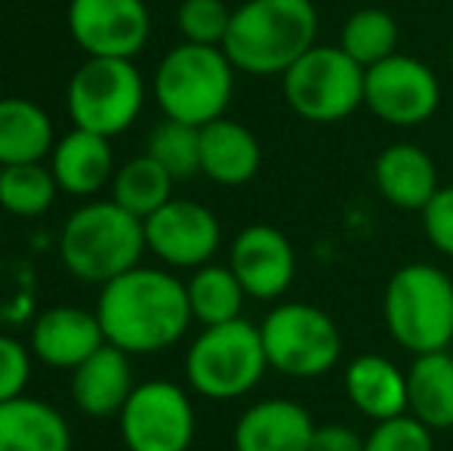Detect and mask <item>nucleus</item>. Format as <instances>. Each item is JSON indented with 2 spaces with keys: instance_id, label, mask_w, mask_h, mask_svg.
I'll return each instance as SVG.
<instances>
[{
  "instance_id": "obj_16",
  "label": "nucleus",
  "mask_w": 453,
  "mask_h": 451,
  "mask_svg": "<svg viewBox=\"0 0 453 451\" xmlns=\"http://www.w3.org/2000/svg\"><path fill=\"white\" fill-rule=\"evenodd\" d=\"M315 421L293 399H263L238 417L232 433L234 451H309Z\"/></svg>"
},
{
  "instance_id": "obj_25",
  "label": "nucleus",
  "mask_w": 453,
  "mask_h": 451,
  "mask_svg": "<svg viewBox=\"0 0 453 451\" xmlns=\"http://www.w3.org/2000/svg\"><path fill=\"white\" fill-rule=\"evenodd\" d=\"M185 291H188L191 319L201 322L203 328L241 319V309H244L247 300V291L241 288L232 266L219 263H207L191 272V278L185 282Z\"/></svg>"
},
{
  "instance_id": "obj_17",
  "label": "nucleus",
  "mask_w": 453,
  "mask_h": 451,
  "mask_svg": "<svg viewBox=\"0 0 453 451\" xmlns=\"http://www.w3.org/2000/svg\"><path fill=\"white\" fill-rule=\"evenodd\" d=\"M373 183L380 195L398 211H426L438 186V167L417 143H392L373 164Z\"/></svg>"
},
{
  "instance_id": "obj_6",
  "label": "nucleus",
  "mask_w": 453,
  "mask_h": 451,
  "mask_svg": "<svg viewBox=\"0 0 453 451\" xmlns=\"http://www.w3.org/2000/svg\"><path fill=\"white\" fill-rule=\"evenodd\" d=\"M265 359L259 325L244 315L226 325H210L191 340L185 353V377L191 390L203 399H241L263 380Z\"/></svg>"
},
{
  "instance_id": "obj_5",
  "label": "nucleus",
  "mask_w": 453,
  "mask_h": 451,
  "mask_svg": "<svg viewBox=\"0 0 453 451\" xmlns=\"http://www.w3.org/2000/svg\"><path fill=\"white\" fill-rule=\"evenodd\" d=\"M232 59L222 47L182 41L173 47L155 72V103L164 118L182 121L191 127H207L210 121L226 118V109L234 93Z\"/></svg>"
},
{
  "instance_id": "obj_30",
  "label": "nucleus",
  "mask_w": 453,
  "mask_h": 451,
  "mask_svg": "<svg viewBox=\"0 0 453 451\" xmlns=\"http://www.w3.org/2000/svg\"><path fill=\"white\" fill-rule=\"evenodd\" d=\"M232 12L234 10H228L226 0H182L176 10V25L188 43L222 47L232 25Z\"/></svg>"
},
{
  "instance_id": "obj_29",
  "label": "nucleus",
  "mask_w": 453,
  "mask_h": 451,
  "mask_svg": "<svg viewBox=\"0 0 453 451\" xmlns=\"http://www.w3.org/2000/svg\"><path fill=\"white\" fill-rule=\"evenodd\" d=\"M149 155L173 180H191L201 174V127L164 118L149 136Z\"/></svg>"
},
{
  "instance_id": "obj_20",
  "label": "nucleus",
  "mask_w": 453,
  "mask_h": 451,
  "mask_svg": "<svg viewBox=\"0 0 453 451\" xmlns=\"http://www.w3.org/2000/svg\"><path fill=\"white\" fill-rule=\"evenodd\" d=\"M342 386L349 402L373 424L407 415V371L386 355L364 353L352 359L342 374Z\"/></svg>"
},
{
  "instance_id": "obj_14",
  "label": "nucleus",
  "mask_w": 453,
  "mask_h": 451,
  "mask_svg": "<svg viewBox=\"0 0 453 451\" xmlns=\"http://www.w3.org/2000/svg\"><path fill=\"white\" fill-rule=\"evenodd\" d=\"M228 266L253 300H278L296 278V251L274 226L253 223L241 229L228 251Z\"/></svg>"
},
{
  "instance_id": "obj_26",
  "label": "nucleus",
  "mask_w": 453,
  "mask_h": 451,
  "mask_svg": "<svg viewBox=\"0 0 453 451\" xmlns=\"http://www.w3.org/2000/svg\"><path fill=\"white\" fill-rule=\"evenodd\" d=\"M173 176L145 152L118 167L111 180V201L139 220H149L173 198Z\"/></svg>"
},
{
  "instance_id": "obj_34",
  "label": "nucleus",
  "mask_w": 453,
  "mask_h": 451,
  "mask_svg": "<svg viewBox=\"0 0 453 451\" xmlns=\"http://www.w3.org/2000/svg\"><path fill=\"white\" fill-rule=\"evenodd\" d=\"M309 451H364V436L346 424H324L311 433Z\"/></svg>"
},
{
  "instance_id": "obj_13",
  "label": "nucleus",
  "mask_w": 453,
  "mask_h": 451,
  "mask_svg": "<svg viewBox=\"0 0 453 451\" xmlns=\"http://www.w3.org/2000/svg\"><path fill=\"white\" fill-rule=\"evenodd\" d=\"M145 226V247L173 269H201L219 251L222 229L210 207L188 198H170Z\"/></svg>"
},
{
  "instance_id": "obj_8",
  "label": "nucleus",
  "mask_w": 453,
  "mask_h": 451,
  "mask_svg": "<svg viewBox=\"0 0 453 451\" xmlns=\"http://www.w3.org/2000/svg\"><path fill=\"white\" fill-rule=\"evenodd\" d=\"M269 368L293 380H318L342 355V334L334 315L311 303H278L259 325Z\"/></svg>"
},
{
  "instance_id": "obj_32",
  "label": "nucleus",
  "mask_w": 453,
  "mask_h": 451,
  "mask_svg": "<svg viewBox=\"0 0 453 451\" xmlns=\"http://www.w3.org/2000/svg\"><path fill=\"white\" fill-rule=\"evenodd\" d=\"M31 380V346L22 340L0 334V402L25 396Z\"/></svg>"
},
{
  "instance_id": "obj_31",
  "label": "nucleus",
  "mask_w": 453,
  "mask_h": 451,
  "mask_svg": "<svg viewBox=\"0 0 453 451\" xmlns=\"http://www.w3.org/2000/svg\"><path fill=\"white\" fill-rule=\"evenodd\" d=\"M364 451H435V433L413 415H398L373 424L364 436Z\"/></svg>"
},
{
  "instance_id": "obj_28",
  "label": "nucleus",
  "mask_w": 453,
  "mask_h": 451,
  "mask_svg": "<svg viewBox=\"0 0 453 451\" xmlns=\"http://www.w3.org/2000/svg\"><path fill=\"white\" fill-rule=\"evenodd\" d=\"M56 192H59V183H56L53 170L43 167V161L0 167V207L12 217H41L53 207Z\"/></svg>"
},
{
  "instance_id": "obj_11",
  "label": "nucleus",
  "mask_w": 453,
  "mask_h": 451,
  "mask_svg": "<svg viewBox=\"0 0 453 451\" xmlns=\"http://www.w3.org/2000/svg\"><path fill=\"white\" fill-rule=\"evenodd\" d=\"M441 105V81L426 62L395 53L364 72V109L392 127H419Z\"/></svg>"
},
{
  "instance_id": "obj_10",
  "label": "nucleus",
  "mask_w": 453,
  "mask_h": 451,
  "mask_svg": "<svg viewBox=\"0 0 453 451\" xmlns=\"http://www.w3.org/2000/svg\"><path fill=\"white\" fill-rule=\"evenodd\" d=\"M118 417L127 451H188L195 442V405L173 380L133 386Z\"/></svg>"
},
{
  "instance_id": "obj_23",
  "label": "nucleus",
  "mask_w": 453,
  "mask_h": 451,
  "mask_svg": "<svg viewBox=\"0 0 453 451\" xmlns=\"http://www.w3.org/2000/svg\"><path fill=\"white\" fill-rule=\"evenodd\" d=\"M407 415H413L432 433L453 430V355L441 353L413 355L407 368Z\"/></svg>"
},
{
  "instance_id": "obj_4",
  "label": "nucleus",
  "mask_w": 453,
  "mask_h": 451,
  "mask_svg": "<svg viewBox=\"0 0 453 451\" xmlns=\"http://www.w3.org/2000/svg\"><path fill=\"white\" fill-rule=\"evenodd\" d=\"M392 340L411 355L441 353L453 343V282L432 263H407L392 272L382 297Z\"/></svg>"
},
{
  "instance_id": "obj_12",
  "label": "nucleus",
  "mask_w": 453,
  "mask_h": 451,
  "mask_svg": "<svg viewBox=\"0 0 453 451\" xmlns=\"http://www.w3.org/2000/svg\"><path fill=\"white\" fill-rule=\"evenodd\" d=\"M68 31L87 56L133 59L149 43V6L142 0H72Z\"/></svg>"
},
{
  "instance_id": "obj_2",
  "label": "nucleus",
  "mask_w": 453,
  "mask_h": 451,
  "mask_svg": "<svg viewBox=\"0 0 453 451\" xmlns=\"http://www.w3.org/2000/svg\"><path fill=\"white\" fill-rule=\"evenodd\" d=\"M318 43V10L311 0H244L232 12L222 50L244 74H284Z\"/></svg>"
},
{
  "instance_id": "obj_7",
  "label": "nucleus",
  "mask_w": 453,
  "mask_h": 451,
  "mask_svg": "<svg viewBox=\"0 0 453 451\" xmlns=\"http://www.w3.org/2000/svg\"><path fill=\"white\" fill-rule=\"evenodd\" d=\"M364 72L340 43H315L280 74L284 99L311 124L342 121L364 105Z\"/></svg>"
},
{
  "instance_id": "obj_1",
  "label": "nucleus",
  "mask_w": 453,
  "mask_h": 451,
  "mask_svg": "<svg viewBox=\"0 0 453 451\" xmlns=\"http://www.w3.org/2000/svg\"><path fill=\"white\" fill-rule=\"evenodd\" d=\"M96 319L105 331V343L124 349L127 355L161 353L188 331V291L170 272L136 266L102 284Z\"/></svg>"
},
{
  "instance_id": "obj_21",
  "label": "nucleus",
  "mask_w": 453,
  "mask_h": 451,
  "mask_svg": "<svg viewBox=\"0 0 453 451\" xmlns=\"http://www.w3.org/2000/svg\"><path fill=\"white\" fill-rule=\"evenodd\" d=\"M59 192L78 195H96L108 180H114V152L108 136L74 127L68 136H62L53 145V161H50Z\"/></svg>"
},
{
  "instance_id": "obj_3",
  "label": "nucleus",
  "mask_w": 453,
  "mask_h": 451,
  "mask_svg": "<svg viewBox=\"0 0 453 451\" xmlns=\"http://www.w3.org/2000/svg\"><path fill=\"white\" fill-rule=\"evenodd\" d=\"M145 247V226L114 201H90L65 220L59 257L78 282L108 284L136 269Z\"/></svg>"
},
{
  "instance_id": "obj_24",
  "label": "nucleus",
  "mask_w": 453,
  "mask_h": 451,
  "mask_svg": "<svg viewBox=\"0 0 453 451\" xmlns=\"http://www.w3.org/2000/svg\"><path fill=\"white\" fill-rule=\"evenodd\" d=\"M53 155V121L35 99H0V167L41 164Z\"/></svg>"
},
{
  "instance_id": "obj_27",
  "label": "nucleus",
  "mask_w": 453,
  "mask_h": 451,
  "mask_svg": "<svg viewBox=\"0 0 453 451\" xmlns=\"http://www.w3.org/2000/svg\"><path fill=\"white\" fill-rule=\"evenodd\" d=\"M398 41H401V31L395 16L386 10H376V6L355 10L340 28V47L361 68H370L376 62L395 56L398 53Z\"/></svg>"
},
{
  "instance_id": "obj_15",
  "label": "nucleus",
  "mask_w": 453,
  "mask_h": 451,
  "mask_svg": "<svg viewBox=\"0 0 453 451\" xmlns=\"http://www.w3.org/2000/svg\"><path fill=\"white\" fill-rule=\"evenodd\" d=\"M102 346H105V331L99 319L81 307H53L37 315L31 325V355L50 368L74 371Z\"/></svg>"
},
{
  "instance_id": "obj_22",
  "label": "nucleus",
  "mask_w": 453,
  "mask_h": 451,
  "mask_svg": "<svg viewBox=\"0 0 453 451\" xmlns=\"http://www.w3.org/2000/svg\"><path fill=\"white\" fill-rule=\"evenodd\" d=\"M0 451H72L68 421L43 399L0 402Z\"/></svg>"
},
{
  "instance_id": "obj_19",
  "label": "nucleus",
  "mask_w": 453,
  "mask_h": 451,
  "mask_svg": "<svg viewBox=\"0 0 453 451\" xmlns=\"http://www.w3.org/2000/svg\"><path fill=\"white\" fill-rule=\"evenodd\" d=\"M133 393L130 355L124 349L105 343L96 349L84 365L72 371V396L74 405L87 417H111L120 415L124 402Z\"/></svg>"
},
{
  "instance_id": "obj_33",
  "label": "nucleus",
  "mask_w": 453,
  "mask_h": 451,
  "mask_svg": "<svg viewBox=\"0 0 453 451\" xmlns=\"http://www.w3.org/2000/svg\"><path fill=\"white\" fill-rule=\"evenodd\" d=\"M426 238L435 251L453 260V186H441L423 211Z\"/></svg>"
},
{
  "instance_id": "obj_9",
  "label": "nucleus",
  "mask_w": 453,
  "mask_h": 451,
  "mask_svg": "<svg viewBox=\"0 0 453 451\" xmlns=\"http://www.w3.org/2000/svg\"><path fill=\"white\" fill-rule=\"evenodd\" d=\"M145 103V84L133 59L90 56L68 81V114L78 130L118 136L130 130Z\"/></svg>"
},
{
  "instance_id": "obj_35",
  "label": "nucleus",
  "mask_w": 453,
  "mask_h": 451,
  "mask_svg": "<svg viewBox=\"0 0 453 451\" xmlns=\"http://www.w3.org/2000/svg\"><path fill=\"white\" fill-rule=\"evenodd\" d=\"M450 62H453V37H450Z\"/></svg>"
},
{
  "instance_id": "obj_18",
  "label": "nucleus",
  "mask_w": 453,
  "mask_h": 451,
  "mask_svg": "<svg viewBox=\"0 0 453 451\" xmlns=\"http://www.w3.org/2000/svg\"><path fill=\"white\" fill-rule=\"evenodd\" d=\"M263 149L250 127L232 118H216L201 127V174L216 186H247L259 174Z\"/></svg>"
}]
</instances>
